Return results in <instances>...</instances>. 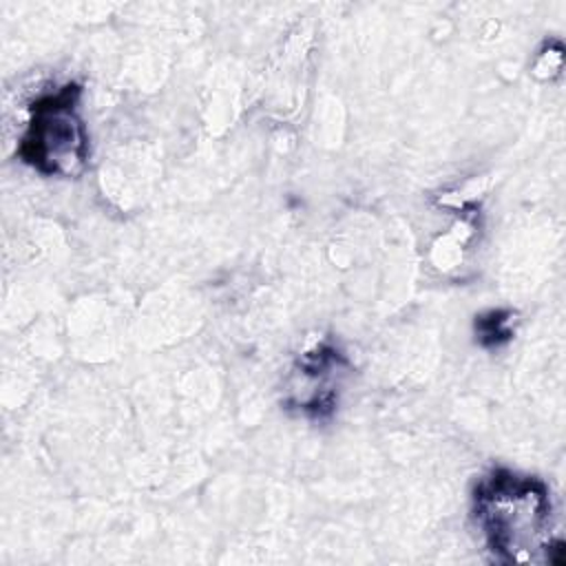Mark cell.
<instances>
[{
    "label": "cell",
    "mask_w": 566,
    "mask_h": 566,
    "mask_svg": "<svg viewBox=\"0 0 566 566\" xmlns=\"http://www.w3.org/2000/svg\"><path fill=\"white\" fill-rule=\"evenodd\" d=\"M345 371L347 360L336 347L316 345L298 358L285 402L307 416L321 418L334 409Z\"/></svg>",
    "instance_id": "3"
},
{
    "label": "cell",
    "mask_w": 566,
    "mask_h": 566,
    "mask_svg": "<svg viewBox=\"0 0 566 566\" xmlns=\"http://www.w3.org/2000/svg\"><path fill=\"white\" fill-rule=\"evenodd\" d=\"M18 155L46 177H73L88 159V135L80 113V86L64 84L29 106Z\"/></svg>",
    "instance_id": "2"
},
{
    "label": "cell",
    "mask_w": 566,
    "mask_h": 566,
    "mask_svg": "<svg viewBox=\"0 0 566 566\" xmlns=\"http://www.w3.org/2000/svg\"><path fill=\"white\" fill-rule=\"evenodd\" d=\"M511 312H489L475 321V329L482 345H500L513 336Z\"/></svg>",
    "instance_id": "4"
},
{
    "label": "cell",
    "mask_w": 566,
    "mask_h": 566,
    "mask_svg": "<svg viewBox=\"0 0 566 566\" xmlns=\"http://www.w3.org/2000/svg\"><path fill=\"white\" fill-rule=\"evenodd\" d=\"M475 520L500 562H546L551 539L548 486L533 475L493 469L473 495Z\"/></svg>",
    "instance_id": "1"
}]
</instances>
